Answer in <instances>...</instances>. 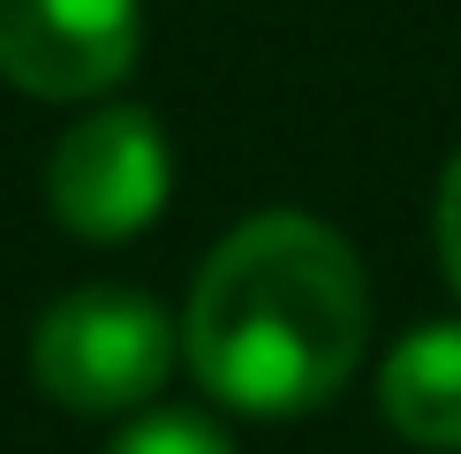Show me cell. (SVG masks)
Listing matches in <instances>:
<instances>
[{"instance_id": "obj_5", "label": "cell", "mask_w": 461, "mask_h": 454, "mask_svg": "<svg viewBox=\"0 0 461 454\" xmlns=\"http://www.w3.org/2000/svg\"><path fill=\"white\" fill-rule=\"evenodd\" d=\"M386 424L416 447H461V326H424L386 356Z\"/></svg>"}, {"instance_id": "obj_1", "label": "cell", "mask_w": 461, "mask_h": 454, "mask_svg": "<svg viewBox=\"0 0 461 454\" xmlns=\"http://www.w3.org/2000/svg\"><path fill=\"white\" fill-rule=\"evenodd\" d=\"M363 265L325 220L265 213L204 258L182 356L212 402L242 416H303L333 402L363 356Z\"/></svg>"}, {"instance_id": "obj_2", "label": "cell", "mask_w": 461, "mask_h": 454, "mask_svg": "<svg viewBox=\"0 0 461 454\" xmlns=\"http://www.w3.org/2000/svg\"><path fill=\"white\" fill-rule=\"evenodd\" d=\"M175 364V326L159 303L122 295V288H76L38 318L31 371L46 386V402L76 416H122L151 402Z\"/></svg>"}, {"instance_id": "obj_4", "label": "cell", "mask_w": 461, "mask_h": 454, "mask_svg": "<svg viewBox=\"0 0 461 454\" xmlns=\"http://www.w3.org/2000/svg\"><path fill=\"white\" fill-rule=\"evenodd\" d=\"M137 0H0V76L38 99H91L137 68Z\"/></svg>"}, {"instance_id": "obj_3", "label": "cell", "mask_w": 461, "mask_h": 454, "mask_svg": "<svg viewBox=\"0 0 461 454\" xmlns=\"http://www.w3.org/2000/svg\"><path fill=\"white\" fill-rule=\"evenodd\" d=\"M46 204L84 242H129L167 204V144L137 106H99L61 137L46 167Z\"/></svg>"}, {"instance_id": "obj_6", "label": "cell", "mask_w": 461, "mask_h": 454, "mask_svg": "<svg viewBox=\"0 0 461 454\" xmlns=\"http://www.w3.org/2000/svg\"><path fill=\"white\" fill-rule=\"evenodd\" d=\"M106 454H235V447H227L204 416H144V424H129Z\"/></svg>"}, {"instance_id": "obj_7", "label": "cell", "mask_w": 461, "mask_h": 454, "mask_svg": "<svg viewBox=\"0 0 461 454\" xmlns=\"http://www.w3.org/2000/svg\"><path fill=\"white\" fill-rule=\"evenodd\" d=\"M438 258H447V280L461 288V159L438 182Z\"/></svg>"}]
</instances>
